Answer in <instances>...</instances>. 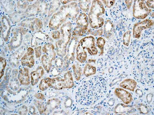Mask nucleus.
<instances>
[{"instance_id": "nucleus-20", "label": "nucleus", "mask_w": 154, "mask_h": 115, "mask_svg": "<svg viewBox=\"0 0 154 115\" xmlns=\"http://www.w3.org/2000/svg\"><path fill=\"white\" fill-rule=\"evenodd\" d=\"M90 1H80L79 5L80 9L85 12H88L90 7Z\"/></svg>"}, {"instance_id": "nucleus-24", "label": "nucleus", "mask_w": 154, "mask_h": 115, "mask_svg": "<svg viewBox=\"0 0 154 115\" xmlns=\"http://www.w3.org/2000/svg\"><path fill=\"white\" fill-rule=\"evenodd\" d=\"M73 67L75 79L77 80H80L82 75L81 69L80 68H77L75 65H73Z\"/></svg>"}, {"instance_id": "nucleus-16", "label": "nucleus", "mask_w": 154, "mask_h": 115, "mask_svg": "<svg viewBox=\"0 0 154 115\" xmlns=\"http://www.w3.org/2000/svg\"><path fill=\"white\" fill-rule=\"evenodd\" d=\"M42 62L45 69L49 72L52 66L51 60L47 55H44L42 58Z\"/></svg>"}, {"instance_id": "nucleus-9", "label": "nucleus", "mask_w": 154, "mask_h": 115, "mask_svg": "<svg viewBox=\"0 0 154 115\" xmlns=\"http://www.w3.org/2000/svg\"><path fill=\"white\" fill-rule=\"evenodd\" d=\"M50 87L57 90L66 89L64 79H63L59 77L52 79L51 84Z\"/></svg>"}, {"instance_id": "nucleus-5", "label": "nucleus", "mask_w": 154, "mask_h": 115, "mask_svg": "<svg viewBox=\"0 0 154 115\" xmlns=\"http://www.w3.org/2000/svg\"><path fill=\"white\" fill-rule=\"evenodd\" d=\"M89 23L88 16L84 13L81 14L77 20V26L73 33V35L80 36L84 35L88 30Z\"/></svg>"}, {"instance_id": "nucleus-8", "label": "nucleus", "mask_w": 154, "mask_h": 115, "mask_svg": "<svg viewBox=\"0 0 154 115\" xmlns=\"http://www.w3.org/2000/svg\"><path fill=\"white\" fill-rule=\"evenodd\" d=\"M34 50L31 48H29L27 52L25 54L22 59V63L23 66H27L29 68L32 67L34 64Z\"/></svg>"}, {"instance_id": "nucleus-23", "label": "nucleus", "mask_w": 154, "mask_h": 115, "mask_svg": "<svg viewBox=\"0 0 154 115\" xmlns=\"http://www.w3.org/2000/svg\"><path fill=\"white\" fill-rule=\"evenodd\" d=\"M137 108L139 110L140 114H147L149 113V110L146 106L143 104H140L137 105Z\"/></svg>"}, {"instance_id": "nucleus-32", "label": "nucleus", "mask_w": 154, "mask_h": 115, "mask_svg": "<svg viewBox=\"0 0 154 115\" xmlns=\"http://www.w3.org/2000/svg\"><path fill=\"white\" fill-rule=\"evenodd\" d=\"M62 2H63V4H66V3H67V1H62Z\"/></svg>"}, {"instance_id": "nucleus-18", "label": "nucleus", "mask_w": 154, "mask_h": 115, "mask_svg": "<svg viewBox=\"0 0 154 115\" xmlns=\"http://www.w3.org/2000/svg\"><path fill=\"white\" fill-rule=\"evenodd\" d=\"M96 72V67L89 64H87L85 67L84 74L86 77L95 74Z\"/></svg>"}, {"instance_id": "nucleus-30", "label": "nucleus", "mask_w": 154, "mask_h": 115, "mask_svg": "<svg viewBox=\"0 0 154 115\" xmlns=\"http://www.w3.org/2000/svg\"><path fill=\"white\" fill-rule=\"evenodd\" d=\"M35 97L38 99L43 100L45 98L44 96L41 93H37L35 94Z\"/></svg>"}, {"instance_id": "nucleus-19", "label": "nucleus", "mask_w": 154, "mask_h": 115, "mask_svg": "<svg viewBox=\"0 0 154 115\" xmlns=\"http://www.w3.org/2000/svg\"><path fill=\"white\" fill-rule=\"evenodd\" d=\"M60 101L57 99H53L48 101L47 105L46 106L45 111L50 109H54L57 107L60 104Z\"/></svg>"}, {"instance_id": "nucleus-25", "label": "nucleus", "mask_w": 154, "mask_h": 115, "mask_svg": "<svg viewBox=\"0 0 154 115\" xmlns=\"http://www.w3.org/2000/svg\"><path fill=\"white\" fill-rule=\"evenodd\" d=\"M105 5L108 7L110 8L113 6L115 2V1H102Z\"/></svg>"}, {"instance_id": "nucleus-11", "label": "nucleus", "mask_w": 154, "mask_h": 115, "mask_svg": "<svg viewBox=\"0 0 154 115\" xmlns=\"http://www.w3.org/2000/svg\"><path fill=\"white\" fill-rule=\"evenodd\" d=\"M18 79L22 85H28L30 84V78L27 69L24 68L23 70L22 69L20 70Z\"/></svg>"}, {"instance_id": "nucleus-2", "label": "nucleus", "mask_w": 154, "mask_h": 115, "mask_svg": "<svg viewBox=\"0 0 154 115\" xmlns=\"http://www.w3.org/2000/svg\"><path fill=\"white\" fill-rule=\"evenodd\" d=\"M95 39L93 37H86L79 42L76 49L77 59L81 63H84L87 57V52L91 55L97 54L98 51L96 47Z\"/></svg>"}, {"instance_id": "nucleus-21", "label": "nucleus", "mask_w": 154, "mask_h": 115, "mask_svg": "<svg viewBox=\"0 0 154 115\" xmlns=\"http://www.w3.org/2000/svg\"><path fill=\"white\" fill-rule=\"evenodd\" d=\"M105 43L106 41L103 38L100 37L98 39L97 44L98 48L101 50L100 54V55H102L103 54L104 46Z\"/></svg>"}, {"instance_id": "nucleus-14", "label": "nucleus", "mask_w": 154, "mask_h": 115, "mask_svg": "<svg viewBox=\"0 0 154 115\" xmlns=\"http://www.w3.org/2000/svg\"><path fill=\"white\" fill-rule=\"evenodd\" d=\"M54 47L51 44H46L43 48V52L49 55L50 59L52 60H55L56 53L54 51Z\"/></svg>"}, {"instance_id": "nucleus-7", "label": "nucleus", "mask_w": 154, "mask_h": 115, "mask_svg": "<svg viewBox=\"0 0 154 115\" xmlns=\"http://www.w3.org/2000/svg\"><path fill=\"white\" fill-rule=\"evenodd\" d=\"M115 93L116 96L121 100L125 104H130L132 101L131 94L124 89L116 88L115 90Z\"/></svg>"}, {"instance_id": "nucleus-31", "label": "nucleus", "mask_w": 154, "mask_h": 115, "mask_svg": "<svg viewBox=\"0 0 154 115\" xmlns=\"http://www.w3.org/2000/svg\"><path fill=\"white\" fill-rule=\"evenodd\" d=\"M132 1H125L127 7L128 9H130L131 7Z\"/></svg>"}, {"instance_id": "nucleus-29", "label": "nucleus", "mask_w": 154, "mask_h": 115, "mask_svg": "<svg viewBox=\"0 0 154 115\" xmlns=\"http://www.w3.org/2000/svg\"><path fill=\"white\" fill-rule=\"evenodd\" d=\"M38 109L39 110L40 112H41V114H42L44 111V105L43 104H42L40 102L38 103Z\"/></svg>"}, {"instance_id": "nucleus-10", "label": "nucleus", "mask_w": 154, "mask_h": 115, "mask_svg": "<svg viewBox=\"0 0 154 115\" xmlns=\"http://www.w3.org/2000/svg\"><path fill=\"white\" fill-rule=\"evenodd\" d=\"M44 74V69L41 66L37 68L36 71L31 73V83L32 86L37 84L38 81L42 77Z\"/></svg>"}, {"instance_id": "nucleus-17", "label": "nucleus", "mask_w": 154, "mask_h": 115, "mask_svg": "<svg viewBox=\"0 0 154 115\" xmlns=\"http://www.w3.org/2000/svg\"><path fill=\"white\" fill-rule=\"evenodd\" d=\"M52 79L50 78H45L41 80L39 85V88L42 91H44L51 86Z\"/></svg>"}, {"instance_id": "nucleus-6", "label": "nucleus", "mask_w": 154, "mask_h": 115, "mask_svg": "<svg viewBox=\"0 0 154 115\" xmlns=\"http://www.w3.org/2000/svg\"><path fill=\"white\" fill-rule=\"evenodd\" d=\"M154 24L152 20L146 19L143 21L135 24L133 28V37L139 39L143 31L152 26Z\"/></svg>"}, {"instance_id": "nucleus-15", "label": "nucleus", "mask_w": 154, "mask_h": 115, "mask_svg": "<svg viewBox=\"0 0 154 115\" xmlns=\"http://www.w3.org/2000/svg\"><path fill=\"white\" fill-rule=\"evenodd\" d=\"M66 88H72L74 85V81L71 72L69 71L64 75Z\"/></svg>"}, {"instance_id": "nucleus-13", "label": "nucleus", "mask_w": 154, "mask_h": 115, "mask_svg": "<svg viewBox=\"0 0 154 115\" xmlns=\"http://www.w3.org/2000/svg\"><path fill=\"white\" fill-rule=\"evenodd\" d=\"M137 85L136 82L134 80L128 79L123 81L119 85L121 87L123 88L134 92Z\"/></svg>"}, {"instance_id": "nucleus-28", "label": "nucleus", "mask_w": 154, "mask_h": 115, "mask_svg": "<svg viewBox=\"0 0 154 115\" xmlns=\"http://www.w3.org/2000/svg\"><path fill=\"white\" fill-rule=\"evenodd\" d=\"M154 1H148L146 3L147 6L149 8L154 9Z\"/></svg>"}, {"instance_id": "nucleus-3", "label": "nucleus", "mask_w": 154, "mask_h": 115, "mask_svg": "<svg viewBox=\"0 0 154 115\" xmlns=\"http://www.w3.org/2000/svg\"><path fill=\"white\" fill-rule=\"evenodd\" d=\"M105 9L100 1H94L88 15L89 22L91 28L98 29L103 25Z\"/></svg>"}, {"instance_id": "nucleus-26", "label": "nucleus", "mask_w": 154, "mask_h": 115, "mask_svg": "<svg viewBox=\"0 0 154 115\" xmlns=\"http://www.w3.org/2000/svg\"><path fill=\"white\" fill-rule=\"evenodd\" d=\"M41 47H39L35 48V55L37 58H39L41 54Z\"/></svg>"}, {"instance_id": "nucleus-12", "label": "nucleus", "mask_w": 154, "mask_h": 115, "mask_svg": "<svg viewBox=\"0 0 154 115\" xmlns=\"http://www.w3.org/2000/svg\"><path fill=\"white\" fill-rule=\"evenodd\" d=\"M134 108L131 105H126L122 104H118L115 108L114 112L116 114L131 113Z\"/></svg>"}, {"instance_id": "nucleus-27", "label": "nucleus", "mask_w": 154, "mask_h": 115, "mask_svg": "<svg viewBox=\"0 0 154 115\" xmlns=\"http://www.w3.org/2000/svg\"><path fill=\"white\" fill-rule=\"evenodd\" d=\"M53 37L55 39L60 38V33L59 31H56L53 32L52 34Z\"/></svg>"}, {"instance_id": "nucleus-4", "label": "nucleus", "mask_w": 154, "mask_h": 115, "mask_svg": "<svg viewBox=\"0 0 154 115\" xmlns=\"http://www.w3.org/2000/svg\"><path fill=\"white\" fill-rule=\"evenodd\" d=\"M144 1L137 0L134 1L133 7V16L137 19H145L152 11L148 9Z\"/></svg>"}, {"instance_id": "nucleus-1", "label": "nucleus", "mask_w": 154, "mask_h": 115, "mask_svg": "<svg viewBox=\"0 0 154 115\" xmlns=\"http://www.w3.org/2000/svg\"><path fill=\"white\" fill-rule=\"evenodd\" d=\"M106 85L103 78H92L86 81L79 88L77 96L80 97V103L91 104L105 95Z\"/></svg>"}, {"instance_id": "nucleus-22", "label": "nucleus", "mask_w": 154, "mask_h": 115, "mask_svg": "<svg viewBox=\"0 0 154 115\" xmlns=\"http://www.w3.org/2000/svg\"><path fill=\"white\" fill-rule=\"evenodd\" d=\"M130 31H128L124 34L123 38V43L126 46H128L130 41L131 38Z\"/></svg>"}]
</instances>
